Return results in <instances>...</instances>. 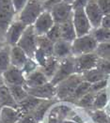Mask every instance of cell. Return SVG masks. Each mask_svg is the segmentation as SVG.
<instances>
[{
  "instance_id": "7",
  "label": "cell",
  "mask_w": 110,
  "mask_h": 123,
  "mask_svg": "<svg viewBox=\"0 0 110 123\" xmlns=\"http://www.w3.org/2000/svg\"><path fill=\"white\" fill-rule=\"evenodd\" d=\"M72 23H73V26H74L77 37L88 35V34H90V32L92 29V26L87 17V14H86L84 9L73 10Z\"/></svg>"
},
{
  "instance_id": "44",
  "label": "cell",
  "mask_w": 110,
  "mask_h": 123,
  "mask_svg": "<svg viewBox=\"0 0 110 123\" xmlns=\"http://www.w3.org/2000/svg\"><path fill=\"white\" fill-rule=\"evenodd\" d=\"M21 123H38V121L32 117V116H27V117H25Z\"/></svg>"
},
{
  "instance_id": "21",
  "label": "cell",
  "mask_w": 110,
  "mask_h": 123,
  "mask_svg": "<svg viewBox=\"0 0 110 123\" xmlns=\"http://www.w3.org/2000/svg\"><path fill=\"white\" fill-rule=\"evenodd\" d=\"M59 59H58L57 57H55L53 55V56H50L47 59L45 65L40 68L41 72L48 77L49 80H51L54 77V75L56 74V72H57L58 69V66H59Z\"/></svg>"
},
{
  "instance_id": "19",
  "label": "cell",
  "mask_w": 110,
  "mask_h": 123,
  "mask_svg": "<svg viewBox=\"0 0 110 123\" xmlns=\"http://www.w3.org/2000/svg\"><path fill=\"white\" fill-rule=\"evenodd\" d=\"M21 118V112L17 108L4 106L0 112V123H16Z\"/></svg>"
},
{
  "instance_id": "17",
  "label": "cell",
  "mask_w": 110,
  "mask_h": 123,
  "mask_svg": "<svg viewBox=\"0 0 110 123\" xmlns=\"http://www.w3.org/2000/svg\"><path fill=\"white\" fill-rule=\"evenodd\" d=\"M53 55L58 59H63L72 55L71 54V42H68L66 41L60 40L54 43V50Z\"/></svg>"
},
{
  "instance_id": "42",
  "label": "cell",
  "mask_w": 110,
  "mask_h": 123,
  "mask_svg": "<svg viewBox=\"0 0 110 123\" xmlns=\"http://www.w3.org/2000/svg\"><path fill=\"white\" fill-rule=\"evenodd\" d=\"M90 2V0H74L72 5V9L76 10V9H85V7L87 6V4Z\"/></svg>"
},
{
  "instance_id": "34",
  "label": "cell",
  "mask_w": 110,
  "mask_h": 123,
  "mask_svg": "<svg viewBox=\"0 0 110 123\" xmlns=\"http://www.w3.org/2000/svg\"><path fill=\"white\" fill-rule=\"evenodd\" d=\"M95 94L96 93L89 92L86 95H84L81 99H79V103L78 104L83 107H90L93 106L94 103V99H95Z\"/></svg>"
},
{
  "instance_id": "48",
  "label": "cell",
  "mask_w": 110,
  "mask_h": 123,
  "mask_svg": "<svg viewBox=\"0 0 110 123\" xmlns=\"http://www.w3.org/2000/svg\"><path fill=\"white\" fill-rule=\"evenodd\" d=\"M62 123H76V122H74V121H63Z\"/></svg>"
},
{
  "instance_id": "23",
  "label": "cell",
  "mask_w": 110,
  "mask_h": 123,
  "mask_svg": "<svg viewBox=\"0 0 110 123\" xmlns=\"http://www.w3.org/2000/svg\"><path fill=\"white\" fill-rule=\"evenodd\" d=\"M10 66V46L5 45L0 49V72L3 73L6 72Z\"/></svg>"
},
{
  "instance_id": "1",
  "label": "cell",
  "mask_w": 110,
  "mask_h": 123,
  "mask_svg": "<svg viewBox=\"0 0 110 123\" xmlns=\"http://www.w3.org/2000/svg\"><path fill=\"white\" fill-rule=\"evenodd\" d=\"M15 10L11 0H0V41L6 42V35L13 18Z\"/></svg>"
},
{
  "instance_id": "49",
  "label": "cell",
  "mask_w": 110,
  "mask_h": 123,
  "mask_svg": "<svg viewBox=\"0 0 110 123\" xmlns=\"http://www.w3.org/2000/svg\"><path fill=\"white\" fill-rule=\"evenodd\" d=\"M1 108H2V106H0V112H1Z\"/></svg>"
},
{
  "instance_id": "26",
  "label": "cell",
  "mask_w": 110,
  "mask_h": 123,
  "mask_svg": "<svg viewBox=\"0 0 110 123\" xmlns=\"http://www.w3.org/2000/svg\"><path fill=\"white\" fill-rule=\"evenodd\" d=\"M40 102H41L40 99L32 97L29 95L24 102H22L21 103L18 104V107H20L23 112L29 113V112H33L37 108V106L40 104Z\"/></svg>"
},
{
  "instance_id": "43",
  "label": "cell",
  "mask_w": 110,
  "mask_h": 123,
  "mask_svg": "<svg viewBox=\"0 0 110 123\" xmlns=\"http://www.w3.org/2000/svg\"><path fill=\"white\" fill-rule=\"evenodd\" d=\"M101 26L110 29V13L109 14H106V15H104V18H103V21H102V25Z\"/></svg>"
},
{
  "instance_id": "12",
  "label": "cell",
  "mask_w": 110,
  "mask_h": 123,
  "mask_svg": "<svg viewBox=\"0 0 110 123\" xmlns=\"http://www.w3.org/2000/svg\"><path fill=\"white\" fill-rule=\"evenodd\" d=\"M85 12L90 21L93 29L98 28L102 25V21L104 18V13L99 8L96 0H90V2L85 7Z\"/></svg>"
},
{
  "instance_id": "2",
  "label": "cell",
  "mask_w": 110,
  "mask_h": 123,
  "mask_svg": "<svg viewBox=\"0 0 110 123\" xmlns=\"http://www.w3.org/2000/svg\"><path fill=\"white\" fill-rule=\"evenodd\" d=\"M43 10V2L40 0H28L26 7L18 14V20L26 25H32Z\"/></svg>"
},
{
  "instance_id": "30",
  "label": "cell",
  "mask_w": 110,
  "mask_h": 123,
  "mask_svg": "<svg viewBox=\"0 0 110 123\" xmlns=\"http://www.w3.org/2000/svg\"><path fill=\"white\" fill-rule=\"evenodd\" d=\"M99 58L110 60V41L98 43V46L94 52Z\"/></svg>"
},
{
  "instance_id": "45",
  "label": "cell",
  "mask_w": 110,
  "mask_h": 123,
  "mask_svg": "<svg viewBox=\"0 0 110 123\" xmlns=\"http://www.w3.org/2000/svg\"><path fill=\"white\" fill-rule=\"evenodd\" d=\"M3 85H5V83H4V80H3V76H2V73L0 72V86H3Z\"/></svg>"
},
{
  "instance_id": "18",
  "label": "cell",
  "mask_w": 110,
  "mask_h": 123,
  "mask_svg": "<svg viewBox=\"0 0 110 123\" xmlns=\"http://www.w3.org/2000/svg\"><path fill=\"white\" fill-rule=\"evenodd\" d=\"M59 26L60 32H61V40L68 42H72L77 38L74 26H73V23H72V17L59 24Z\"/></svg>"
},
{
  "instance_id": "32",
  "label": "cell",
  "mask_w": 110,
  "mask_h": 123,
  "mask_svg": "<svg viewBox=\"0 0 110 123\" xmlns=\"http://www.w3.org/2000/svg\"><path fill=\"white\" fill-rule=\"evenodd\" d=\"M107 100H108L107 93L105 91V89H103V90H101V91H99V92H97L95 94V99H94L93 106L96 109H102V108H104L106 105Z\"/></svg>"
},
{
  "instance_id": "40",
  "label": "cell",
  "mask_w": 110,
  "mask_h": 123,
  "mask_svg": "<svg viewBox=\"0 0 110 123\" xmlns=\"http://www.w3.org/2000/svg\"><path fill=\"white\" fill-rule=\"evenodd\" d=\"M11 1H12V5L16 14L17 13L19 14L28 2V0H11Z\"/></svg>"
},
{
  "instance_id": "41",
  "label": "cell",
  "mask_w": 110,
  "mask_h": 123,
  "mask_svg": "<svg viewBox=\"0 0 110 123\" xmlns=\"http://www.w3.org/2000/svg\"><path fill=\"white\" fill-rule=\"evenodd\" d=\"M64 0H44L43 2V8L44 10H50L55 5L59 4L61 2H63Z\"/></svg>"
},
{
  "instance_id": "29",
  "label": "cell",
  "mask_w": 110,
  "mask_h": 123,
  "mask_svg": "<svg viewBox=\"0 0 110 123\" xmlns=\"http://www.w3.org/2000/svg\"><path fill=\"white\" fill-rule=\"evenodd\" d=\"M91 35L94 37V39L97 41L98 43L110 41V29L108 28L100 26L98 28H95Z\"/></svg>"
},
{
  "instance_id": "15",
  "label": "cell",
  "mask_w": 110,
  "mask_h": 123,
  "mask_svg": "<svg viewBox=\"0 0 110 123\" xmlns=\"http://www.w3.org/2000/svg\"><path fill=\"white\" fill-rule=\"evenodd\" d=\"M48 82H50V80L40 69V70L34 71L33 72H31L28 75L26 76L25 86L27 88H33V87H37V86H40L42 85H45Z\"/></svg>"
},
{
  "instance_id": "37",
  "label": "cell",
  "mask_w": 110,
  "mask_h": 123,
  "mask_svg": "<svg viewBox=\"0 0 110 123\" xmlns=\"http://www.w3.org/2000/svg\"><path fill=\"white\" fill-rule=\"evenodd\" d=\"M92 117H93L94 121L97 123H109V119H108L106 114L104 113L103 111H100V110L95 111Z\"/></svg>"
},
{
  "instance_id": "13",
  "label": "cell",
  "mask_w": 110,
  "mask_h": 123,
  "mask_svg": "<svg viewBox=\"0 0 110 123\" xmlns=\"http://www.w3.org/2000/svg\"><path fill=\"white\" fill-rule=\"evenodd\" d=\"M27 26L28 25H26V24L22 23L19 20L13 21L10 25L6 35V42L8 43V45L10 46L17 45L18 41H20L22 35L24 34Z\"/></svg>"
},
{
  "instance_id": "36",
  "label": "cell",
  "mask_w": 110,
  "mask_h": 123,
  "mask_svg": "<svg viewBox=\"0 0 110 123\" xmlns=\"http://www.w3.org/2000/svg\"><path fill=\"white\" fill-rule=\"evenodd\" d=\"M97 69H99L101 72H103L104 74L109 75L110 74V60L102 59L99 58V61L97 64Z\"/></svg>"
},
{
  "instance_id": "22",
  "label": "cell",
  "mask_w": 110,
  "mask_h": 123,
  "mask_svg": "<svg viewBox=\"0 0 110 123\" xmlns=\"http://www.w3.org/2000/svg\"><path fill=\"white\" fill-rule=\"evenodd\" d=\"M82 76L84 78V81H87L90 84H94V83L104 80V79H108V75L104 74V72H101L100 70L97 69V68L92 69L89 72H84L82 74Z\"/></svg>"
},
{
  "instance_id": "16",
  "label": "cell",
  "mask_w": 110,
  "mask_h": 123,
  "mask_svg": "<svg viewBox=\"0 0 110 123\" xmlns=\"http://www.w3.org/2000/svg\"><path fill=\"white\" fill-rule=\"evenodd\" d=\"M28 58L29 57L26 55V53L22 48H20L18 45L10 46V63H11V66L22 69Z\"/></svg>"
},
{
  "instance_id": "31",
  "label": "cell",
  "mask_w": 110,
  "mask_h": 123,
  "mask_svg": "<svg viewBox=\"0 0 110 123\" xmlns=\"http://www.w3.org/2000/svg\"><path fill=\"white\" fill-rule=\"evenodd\" d=\"M90 86H91V84L89 82H87V81L81 82L80 84L78 85V86L76 87L75 91L73 92L72 96L71 97L70 99H77V100L81 99L84 95H86L87 93L90 92Z\"/></svg>"
},
{
  "instance_id": "20",
  "label": "cell",
  "mask_w": 110,
  "mask_h": 123,
  "mask_svg": "<svg viewBox=\"0 0 110 123\" xmlns=\"http://www.w3.org/2000/svg\"><path fill=\"white\" fill-rule=\"evenodd\" d=\"M0 106H8L12 108H18V103L14 100L8 86L3 85L0 86Z\"/></svg>"
},
{
  "instance_id": "47",
  "label": "cell",
  "mask_w": 110,
  "mask_h": 123,
  "mask_svg": "<svg viewBox=\"0 0 110 123\" xmlns=\"http://www.w3.org/2000/svg\"><path fill=\"white\" fill-rule=\"evenodd\" d=\"M64 1H65V2H67V3H70V4H72L74 0H64Z\"/></svg>"
},
{
  "instance_id": "33",
  "label": "cell",
  "mask_w": 110,
  "mask_h": 123,
  "mask_svg": "<svg viewBox=\"0 0 110 123\" xmlns=\"http://www.w3.org/2000/svg\"><path fill=\"white\" fill-rule=\"evenodd\" d=\"M51 41L54 43L61 40V32H60L59 24H55L54 26L48 31V33L45 35Z\"/></svg>"
},
{
  "instance_id": "11",
  "label": "cell",
  "mask_w": 110,
  "mask_h": 123,
  "mask_svg": "<svg viewBox=\"0 0 110 123\" xmlns=\"http://www.w3.org/2000/svg\"><path fill=\"white\" fill-rule=\"evenodd\" d=\"M3 80L6 86H25L26 75L22 69L10 66V68L2 73Z\"/></svg>"
},
{
  "instance_id": "35",
  "label": "cell",
  "mask_w": 110,
  "mask_h": 123,
  "mask_svg": "<svg viewBox=\"0 0 110 123\" xmlns=\"http://www.w3.org/2000/svg\"><path fill=\"white\" fill-rule=\"evenodd\" d=\"M38 66H39L38 63L35 61L34 59H32V58L29 57L27 59V61L26 62V64L24 65V67L22 68V71L24 72L25 75H28L29 73L33 72L36 70H38Z\"/></svg>"
},
{
  "instance_id": "8",
  "label": "cell",
  "mask_w": 110,
  "mask_h": 123,
  "mask_svg": "<svg viewBox=\"0 0 110 123\" xmlns=\"http://www.w3.org/2000/svg\"><path fill=\"white\" fill-rule=\"evenodd\" d=\"M99 57L95 53H90L86 55H81L74 56V67L75 73L83 74L97 67Z\"/></svg>"
},
{
  "instance_id": "4",
  "label": "cell",
  "mask_w": 110,
  "mask_h": 123,
  "mask_svg": "<svg viewBox=\"0 0 110 123\" xmlns=\"http://www.w3.org/2000/svg\"><path fill=\"white\" fill-rule=\"evenodd\" d=\"M84 81L82 74L74 73L63 80L58 85L56 86L57 88V96L60 99H70L75 91L76 87L81 82Z\"/></svg>"
},
{
  "instance_id": "39",
  "label": "cell",
  "mask_w": 110,
  "mask_h": 123,
  "mask_svg": "<svg viewBox=\"0 0 110 123\" xmlns=\"http://www.w3.org/2000/svg\"><path fill=\"white\" fill-rule=\"evenodd\" d=\"M104 15L110 13V0H96Z\"/></svg>"
},
{
  "instance_id": "46",
  "label": "cell",
  "mask_w": 110,
  "mask_h": 123,
  "mask_svg": "<svg viewBox=\"0 0 110 123\" xmlns=\"http://www.w3.org/2000/svg\"><path fill=\"white\" fill-rule=\"evenodd\" d=\"M4 46H5V43H4V42H2V41H0V49H2Z\"/></svg>"
},
{
  "instance_id": "6",
  "label": "cell",
  "mask_w": 110,
  "mask_h": 123,
  "mask_svg": "<svg viewBox=\"0 0 110 123\" xmlns=\"http://www.w3.org/2000/svg\"><path fill=\"white\" fill-rule=\"evenodd\" d=\"M17 45L26 53L28 57L30 58L34 57L35 52L38 48V44H37V36L34 32L32 25H28L26 27V31L21 37L20 41H18Z\"/></svg>"
},
{
  "instance_id": "38",
  "label": "cell",
  "mask_w": 110,
  "mask_h": 123,
  "mask_svg": "<svg viewBox=\"0 0 110 123\" xmlns=\"http://www.w3.org/2000/svg\"><path fill=\"white\" fill-rule=\"evenodd\" d=\"M106 86H107V79H104V80L96 82V83H94V84H91L90 92H92V93L99 92L101 90L104 89Z\"/></svg>"
},
{
  "instance_id": "24",
  "label": "cell",
  "mask_w": 110,
  "mask_h": 123,
  "mask_svg": "<svg viewBox=\"0 0 110 123\" xmlns=\"http://www.w3.org/2000/svg\"><path fill=\"white\" fill-rule=\"evenodd\" d=\"M37 44H38V48L43 52L48 57L53 56L54 42L51 41L46 36L37 37Z\"/></svg>"
},
{
  "instance_id": "5",
  "label": "cell",
  "mask_w": 110,
  "mask_h": 123,
  "mask_svg": "<svg viewBox=\"0 0 110 123\" xmlns=\"http://www.w3.org/2000/svg\"><path fill=\"white\" fill-rule=\"evenodd\" d=\"M75 73V67H74V56L71 55L69 57L63 58L59 62L58 69L54 75V77L50 80V82L57 86L63 80L67 79L71 75Z\"/></svg>"
},
{
  "instance_id": "28",
  "label": "cell",
  "mask_w": 110,
  "mask_h": 123,
  "mask_svg": "<svg viewBox=\"0 0 110 123\" xmlns=\"http://www.w3.org/2000/svg\"><path fill=\"white\" fill-rule=\"evenodd\" d=\"M53 103H54V101H50V100L41 101L40 104L37 106V108L33 111L32 117L39 122L40 120H41V118H42V117L44 116V113L46 112V110L50 107Z\"/></svg>"
},
{
  "instance_id": "10",
  "label": "cell",
  "mask_w": 110,
  "mask_h": 123,
  "mask_svg": "<svg viewBox=\"0 0 110 123\" xmlns=\"http://www.w3.org/2000/svg\"><path fill=\"white\" fill-rule=\"evenodd\" d=\"M49 11L51 12V15L55 21V23L61 24L64 21L68 20L72 17L73 9H72L71 4L63 1L59 4L55 5Z\"/></svg>"
},
{
  "instance_id": "3",
  "label": "cell",
  "mask_w": 110,
  "mask_h": 123,
  "mask_svg": "<svg viewBox=\"0 0 110 123\" xmlns=\"http://www.w3.org/2000/svg\"><path fill=\"white\" fill-rule=\"evenodd\" d=\"M98 46V42L91 34L82 37H77L71 42V54L72 55H81L94 53Z\"/></svg>"
},
{
  "instance_id": "25",
  "label": "cell",
  "mask_w": 110,
  "mask_h": 123,
  "mask_svg": "<svg viewBox=\"0 0 110 123\" xmlns=\"http://www.w3.org/2000/svg\"><path fill=\"white\" fill-rule=\"evenodd\" d=\"M9 88H10V93L12 94L14 100L16 101V103L18 104L24 102L29 96L27 89L25 86H9Z\"/></svg>"
},
{
  "instance_id": "9",
  "label": "cell",
  "mask_w": 110,
  "mask_h": 123,
  "mask_svg": "<svg viewBox=\"0 0 110 123\" xmlns=\"http://www.w3.org/2000/svg\"><path fill=\"white\" fill-rule=\"evenodd\" d=\"M55 24L56 23L51 15L50 11L43 10L41 14L38 17V19L32 25V26L36 36L40 37V36H45L48 33V31L54 26Z\"/></svg>"
},
{
  "instance_id": "27",
  "label": "cell",
  "mask_w": 110,
  "mask_h": 123,
  "mask_svg": "<svg viewBox=\"0 0 110 123\" xmlns=\"http://www.w3.org/2000/svg\"><path fill=\"white\" fill-rule=\"evenodd\" d=\"M70 111V108L64 105L54 108L49 117V123H62V118Z\"/></svg>"
},
{
  "instance_id": "14",
  "label": "cell",
  "mask_w": 110,
  "mask_h": 123,
  "mask_svg": "<svg viewBox=\"0 0 110 123\" xmlns=\"http://www.w3.org/2000/svg\"><path fill=\"white\" fill-rule=\"evenodd\" d=\"M26 89L30 96L40 99V100H50L55 95H57L56 86H54L51 82H48L45 85H42L37 87H33V88L26 87Z\"/></svg>"
}]
</instances>
